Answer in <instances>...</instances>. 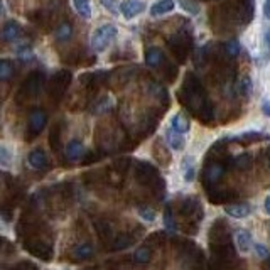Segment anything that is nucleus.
Segmentation results:
<instances>
[{"mask_svg": "<svg viewBox=\"0 0 270 270\" xmlns=\"http://www.w3.org/2000/svg\"><path fill=\"white\" fill-rule=\"evenodd\" d=\"M255 252H257V257H259V259H269L270 257V252L267 250V247H264V245H255Z\"/></svg>", "mask_w": 270, "mask_h": 270, "instance_id": "obj_34", "label": "nucleus"}, {"mask_svg": "<svg viewBox=\"0 0 270 270\" xmlns=\"http://www.w3.org/2000/svg\"><path fill=\"white\" fill-rule=\"evenodd\" d=\"M179 100L187 106L191 111H194L201 120H206L211 117V106H209L208 96L204 93L201 81L194 75H186L182 83V90L178 93Z\"/></svg>", "mask_w": 270, "mask_h": 270, "instance_id": "obj_1", "label": "nucleus"}, {"mask_svg": "<svg viewBox=\"0 0 270 270\" xmlns=\"http://www.w3.org/2000/svg\"><path fill=\"white\" fill-rule=\"evenodd\" d=\"M20 25L19 22H15V20H8V22L3 25L2 31H0V39L3 42H14L19 39L20 36Z\"/></svg>", "mask_w": 270, "mask_h": 270, "instance_id": "obj_9", "label": "nucleus"}, {"mask_svg": "<svg viewBox=\"0 0 270 270\" xmlns=\"http://www.w3.org/2000/svg\"><path fill=\"white\" fill-rule=\"evenodd\" d=\"M101 3H103L110 12H113V14L117 12V0H101Z\"/></svg>", "mask_w": 270, "mask_h": 270, "instance_id": "obj_37", "label": "nucleus"}, {"mask_svg": "<svg viewBox=\"0 0 270 270\" xmlns=\"http://www.w3.org/2000/svg\"><path fill=\"white\" fill-rule=\"evenodd\" d=\"M264 14L265 17L270 20V0H265V5H264Z\"/></svg>", "mask_w": 270, "mask_h": 270, "instance_id": "obj_40", "label": "nucleus"}, {"mask_svg": "<svg viewBox=\"0 0 270 270\" xmlns=\"http://www.w3.org/2000/svg\"><path fill=\"white\" fill-rule=\"evenodd\" d=\"M46 123H48V115H46L44 110L36 108L31 111L29 115V140L34 139L36 135H39L42 130H44Z\"/></svg>", "mask_w": 270, "mask_h": 270, "instance_id": "obj_5", "label": "nucleus"}, {"mask_svg": "<svg viewBox=\"0 0 270 270\" xmlns=\"http://www.w3.org/2000/svg\"><path fill=\"white\" fill-rule=\"evenodd\" d=\"M145 10V3L142 0H123L120 3V12L123 14L125 19H134L139 14Z\"/></svg>", "mask_w": 270, "mask_h": 270, "instance_id": "obj_7", "label": "nucleus"}, {"mask_svg": "<svg viewBox=\"0 0 270 270\" xmlns=\"http://www.w3.org/2000/svg\"><path fill=\"white\" fill-rule=\"evenodd\" d=\"M225 211H226V215H230V216H233V218H245L250 215V206L245 203H240V204H230V206H226L225 208Z\"/></svg>", "mask_w": 270, "mask_h": 270, "instance_id": "obj_18", "label": "nucleus"}, {"mask_svg": "<svg viewBox=\"0 0 270 270\" xmlns=\"http://www.w3.org/2000/svg\"><path fill=\"white\" fill-rule=\"evenodd\" d=\"M14 270H37V267L31 262H22V264L17 265Z\"/></svg>", "mask_w": 270, "mask_h": 270, "instance_id": "obj_39", "label": "nucleus"}, {"mask_svg": "<svg viewBox=\"0 0 270 270\" xmlns=\"http://www.w3.org/2000/svg\"><path fill=\"white\" fill-rule=\"evenodd\" d=\"M73 7L83 19H91V3H90V0H73Z\"/></svg>", "mask_w": 270, "mask_h": 270, "instance_id": "obj_21", "label": "nucleus"}, {"mask_svg": "<svg viewBox=\"0 0 270 270\" xmlns=\"http://www.w3.org/2000/svg\"><path fill=\"white\" fill-rule=\"evenodd\" d=\"M223 173H225V169H223L221 164H209L206 169H204V182H216L221 179Z\"/></svg>", "mask_w": 270, "mask_h": 270, "instance_id": "obj_15", "label": "nucleus"}, {"mask_svg": "<svg viewBox=\"0 0 270 270\" xmlns=\"http://www.w3.org/2000/svg\"><path fill=\"white\" fill-rule=\"evenodd\" d=\"M71 73L66 71V70H61L58 73H54L53 76H51L49 83H48V91L51 98H54V100H61L64 96V93L68 91V88H70V83H71Z\"/></svg>", "mask_w": 270, "mask_h": 270, "instance_id": "obj_4", "label": "nucleus"}, {"mask_svg": "<svg viewBox=\"0 0 270 270\" xmlns=\"http://www.w3.org/2000/svg\"><path fill=\"white\" fill-rule=\"evenodd\" d=\"M83 154H85V147L80 140H71V142L66 145V157L70 161H78Z\"/></svg>", "mask_w": 270, "mask_h": 270, "instance_id": "obj_17", "label": "nucleus"}, {"mask_svg": "<svg viewBox=\"0 0 270 270\" xmlns=\"http://www.w3.org/2000/svg\"><path fill=\"white\" fill-rule=\"evenodd\" d=\"M265 213H267V215L270 216V196L267 199H265Z\"/></svg>", "mask_w": 270, "mask_h": 270, "instance_id": "obj_43", "label": "nucleus"}, {"mask_svg": "<svg viewBox=\"0 0 270 270\" xmlns=\"http://www.w3.org/2000/svg\"><path fill=\"white\" fill-rule=\"evenodd\" d=\"M29 164H31V167H34V169H37V171L46 169V167L49 166L48 156H46L44 151L36 149V151H32L31 154H29Z\"/></svg>", "mask_w": 270, "mask_h": 270, "instance_id": "obj_12", "label": "nucleus"}, {"mask_svg": "<svg viewBox=\"0 0 270 270\" xmlns=\"http://www.w3.org/2000/svg\"><path fill=\"white\" fill-rule=\"evenodd\" d=\"M14 164V156H12L10 149L7 145L0 144V167L2 169H10Z\"/></svg>", "mask_w": 270, "mask_h": 270, "instance_id": "obj_23", "label": "nucleus"}, {"mask_svg": "<svg viewBox=\"0 0 270 270\" xmlns=\"http://www.w3.org/2000/svg\"><path fill=\"white\" fill-rule=\"evenodd\" d=\"M17 56H19L22 61H31V59H32V49L29 48V46H24V48L19 49Z\"/></svg>", "mask_w": 270, "mask_h": 270, "instance_id": "obj_33", "label": "nucleus"}, {"mask_svg": "<svg viewBox=\"0 0 270 270\" xmlns=\"http://www.w3.org/2000/svg\"><path fill=\"white\" fill-rule=\"evenodd\" d=\"M14 63L8 59H0V81H8L14 76Z\"/></svg>", "mask_w": 270, "mask_h": 270, "instance_id": "obj_24", "label": "nucleus"}, {"mask_svg": "<svg viewBox=\"0 0 270 270\" xmlns=\"http://www.w3.org/2000/svg\"><path fill=\"white\" fill-rule=\"evenodd\" d=\"M237 166L240 167V169H245V167L250 164V156H247V154H243V156H240L237 161Z\"/></svg>", "mask_w": 270, "mask_h": 270, "instance_id": "obj_35", "label": "nucleus"}, {"mask_svg": "<svg viewBox=\"0 0 270 270\" xmlns=\"http://www.w3.org/2000/svg\"><path fill=\"white\" fill-rule=\"evenodd\" d=\"M132 245V238L128 237V235H120L113 240V250H123V248L130 247Z\"/></svg>", "mask_w": 270, "mask_h": 270, "instance_id": "obj_27", "label": "nucleus"}, {"mask_svg": "<svg viewBox=\"0 0 270 270\" xmlns=\"http://www.w3.org/2000/svg\"><path fill=\"white\" fill-rule=\"evenodd\" d=\"M139 215L142 216L145 221H154V220H156V213H154L152 208H140Z\"/></svg>", "mask_w": 270, "mask_h": 270, "instance_id": "obj_31", "label": "nucleus"}, {"mask_svg": "<svg viewBox=\"0 0 270 270\" xmlns=\"http://www.w3.org/2000/svg\"><path fill=\"white\" fill-rule=\"evenodd\" d=\"M3 243H5V238H3V237H0V248H2V245H3Z\"/></svg>", "mask_w": 270, "mask_h": 270, "instance_id": "obj_45", "label": "nucleus"}, {"mask_svg": "<svg viewBox=\"0 0 270 270\" xmlns=\"http://www.w3.org/2000/svg\"><path fill=\"white\" fill-rule=\"evenodd\" d=\"M96 230L100 231L101 237H108V235L111 233V228H110L108 225H106V223H98V225H96Z\"/></svg>", "mask_w": 270, "mask_h": 270, "instance_id": "obj_36", "label": "nucleus"}, {"mask_svg": "<svg viewBox=\"0 0 270 270\" xmlns=\"http://www.w3.org/2000/svg\"><path fill=\"white\" fill-rule=\"evenodd\" d=\"M164 223H166V228L169 231H174L176 230V223H174V218H173V213L171 209H167L164 213Z\"/></svg>", "mask_w": 270, "mask_h": 270, "instance_id": "obj_32", "label": "nucleus"}, {"mask_svg": "<svg viewBox=\"0 0 270 270\" xmlns=\"http://www.w3.org/2000/svg\"><path fill=\"white\" fill-rule=\"evenodd\" d=\"M3 14V3H2V0H0V15Z\"/></svg>", "mask_w": 270, "mask_h": 270, "instance_id": "obj_44", "label": "nucleus"}, {"mask_svg": "<svg viewBox=\"0 0 270 270\" xmlns=\"http://www.w3.org/2000/svg\"><path fill=\"white\" fill-rule=\"evenodd\" d=\"M171 125H173V130L184 135L187 130H189V120L184 117V115L178 113V115H174L173 120H171Z\"/></svg>", "mask_w": 270, "mask_h": 270, "instance_id": "obj_19", "label": "nucleus"}, {"mask_svg": "<svg viewBox=\"0 0 270 270\" xmlns=\"http://www.w3.org/2000/svg\"><path fill=\"white\" fill-rule=\"evenodd\" d=\"M42 85H44V73H41V71L31 73V75L24 80L22 87H20L19 93H17V101L22 103V101L34 100V98L41 93Z\"/></svg>", "mask_w": 270, "mask_h": 270, "instance_id": "obj_2", "label": "nucleus"}, {"mask_svg": "<svg viewBox=\"0 0 270 270\" xmlns=\"http://www.w3.org/2000/svg\"><path fill=\"white\" fill-rule=\"evenodd\" d=\"M95 250L90 243H81V245H76L71 250V259L76 260V262H85V260L91 259Z\"/></svg>", "mask_w": 270, "mask_h": 270, "instance_id": "obj_11", "label": "nucleus"}, {"mask_svg": "<svg viewBox=\"0 0 270 270\" xmlns=\"http://www.w3.org/2000/svg\"><path fill=\"white\" fill-rule=\"evenodd\" d=\"M189 37L187 39H184L181 34H178L176 37L169 41V48L173 49V53L178 56V59L181 58V61L187 56V51H189Z\"/></svg>", "mask_w": 270, "mask_h": 270, "instance_id": "obj_8", "label": "nucleus"}, {"mask_svg": "<svg viewBox=\"0 0 270 270\" xmlns=\"http://www.w3.org/2000/svg\"><path fill=\"white\" fill-rule=\"evenodd\" d=\"M184 179H186L187 182H191L192 179H194V176H196V173H194V167H192V164H191V159H186L184 161Z\"/></svg>", "mask_w": 270, "mask_h": 270, "instance_id": "obj_29", "label": "nucleus"}, {"mask_svg": "<svg viewBox=\"0 0 270 270\" xmlns=\"http://www.w3.org/2000/svg\"><path fill=\"white\" fill-rule=\"evenodd\" d=\"M154 178H157L156 167H152L147 162H139V166H137V181L142 184H149Z\"/></svg>", "mask_w": 270, "mask_h": 270, "instance_id": "obj_10", "label": "nucleus"}, {"mask_svg": "<svg viewBox=\"0 0 270 270\" xmlns=\"http://www.w3.org/2000/svg\"><path fill=\"white\" fill-rule=\"evenodd\" d=\"M110 106H111V100L108 96H103V98H100V100H98L96 106L93 108V113H101V111H106Z\"/></svg>", "mask_w": 270, "mask_h": 270, "instance_id": "obj_28", "label": "nucleus"}, {"mask_svg": "<svg viewBox=\"0 0 270 270\" xmlns=\"http://www.w3.org/2000/svg\"><path fill=\"white\" fill-rule=\"evenodd\" d=\"M265 135H262V134H245V135H242V137H238L240 140H262Z\"/></svg>", "mask_w": 270, "mask_h": 270, "instance_id": "obj_38", "label": "nucleus"}, {"mask_svg": "<svg viewBox=\"0 0 270 270\" xmlns=\"http://www.w3.org/2000/svg\"><path fill=\"white\" fill-rule=\"evenodd\" d=\"M235 240H237V245L240 248V252H243V254L250 252V248H252V235H250V231L238 230L237 233H235Z\"/></svg>", "mask_w": 270, "mask_h": 270, "instance_id": "obj_16", "label": "nucleus"}, {"mask_svg": "<svg viewBox=\"0 0 270 270\" xmlns=\"http://www.w3.org/2000/svg\"><path fill=\"white\" fill-rule=\"evenodd\" d=\"M24 248L41 260H49L53 257V248L46 242H42V240H27L24 243Z\"/></svg>", "mask_w": 270, "mask_h": 270, "instance_id": "obj_6", "label": "nucleus"}, {"mask_svg": "<svg viewBox=\"0 0 270 270\" xmlns=\"http://www.w3.org/2000/svg\"><path fill=\"white\" fill-rule=\"evenodd\" d=\"M174 5H176L174 0H157V2L151 7V15H154V17L166 15L174 10Z\"/></svg>", "mask_w": 270, "mask_h": 270, "instance_id": "obj_14", "label": "nucleus"}, {"mask_svg": "<svg viewBox=\"0 0 270 270\" xmlns=\"http://www.w3.org/2000/svg\"><path fill=\"white\" fill-rule=\"evenodd\" d=\"M54 36L59 42H68L73 36V25L70 22H63L58 29H56Z\"/></svg>", "mask_w": 270, "mask_h": 270, "instance_id": "obj_22", "label": "nucleus"}, {"mask_svg": "<svg viewBox=\"0 0 270 270\" xmlns=\"http://www.w3.org/2000/svg\"><path fill=\"white\" fill-rule=\"evenodd\" d=\"M225 51H226V54H228L230 58H235V56H238V53H240V44L237 41H230L228 44H226Z\"/></svg>", "mask_w": 270, "mask_h": 270, "instance_id": "obj_30", "label": "nucleus"}, {"mask_svg": "<svg viewBox=\"0 0 270 270\" xmlns=\"http://www.w3.org/2000/svg\"><path fill=\"white\" fill-rule=\"evenodd\" d=\"M151 250H149L147 247H142V248H139V250L135 252V255H134V260L137 264H149L151 262Z\"/></svg>", "mask_w": 270, "mask_h": 270, "instance_id": "obj_26", "label": "nucleus"}, {"mask_svg": "<svg viewBox=\"0 0 270 270\" xmlns=\"http://www.w3.org/2000/svg\"><path fill=\"white\" fill-rule=\"evenodd\" d=\"M167 142H169V145L174 149V151H182L186 140H184L182 134H179V132H176L171 128V130L167 132Z\"/></svg>", "mask_w": 270, "mask_h": 270, "instance_id": "obj_20", "label": "nucleus"}, {"mask_svg": "<svg viewBox=\"0 0 270 270\" xmlns=\"http://www.w3.org/2000/svg\"><path fill=\"white\" fill-rule=\"evenodd\" d=\"M49 144L53 147V151L58 152L61 149V127L54 125L51 128V134H49Z\"/></svg>", "mask_w": 270, "mask_h": 270, "instance_id": "obj_25", "label": "nucleus"}, {"mask_svg": "<svg viewBox=\"0 0 270 270\" xmlns=\"http://www.w3.org/2000/svg\"><path fill=\"white\" fill-rule=\"evenodd\" d=\"M117 34H118V29L115 27L113 24L100 25V27L91 34V48L95 49L96 53H103L111 42L115 41Z\"/></svg>", "mask_w": 270, "mask_h": 270, "instance_id": "obj_3", "label": "nucleus"}, {"mask_svg": "<svg viewBox=\"0 0 270 270\" xmlns=\"http://www.w3.org/2000/svg\"><path fill=\"white\" fill-rule=\"evenodd\" d=\"M145 63H147L149 68H159L164 63V53H162V49L156 48V46L149 48L147 53H145Z\"/></svg>", "mask_w": 270, "mask_h": 270, "instance_id": "obj_13", "label": "nucleus"}, {"mask_svg": "<svg viewBox=\"0 0 270 270\" xmlns=\"http://www.w3.org/2000/svg\"><path fill=\"white\" fill-rule=\"evenodd\" d=\"M262 111L267 117H270V101H265V103L262 105Z\"/></svg>", "mask_w": 270, "mask_h": 270, "instance_id": "obj_41", "label": "nucleus"}, {"mask_svg": "<svg viewBox=\"0 0 270 270\" xmlns=\"http://www.w3.org/2000/svg\"><path fill=\"white\" fill-rule=\"evenodd\" d=\"M265 44H267V48L270 49V27L265 31Z\"/></svg>", "mask_w": 270, "mask_h": 270, "instance_id": "obj_42", "label": "nucleus"}]
</instances>
